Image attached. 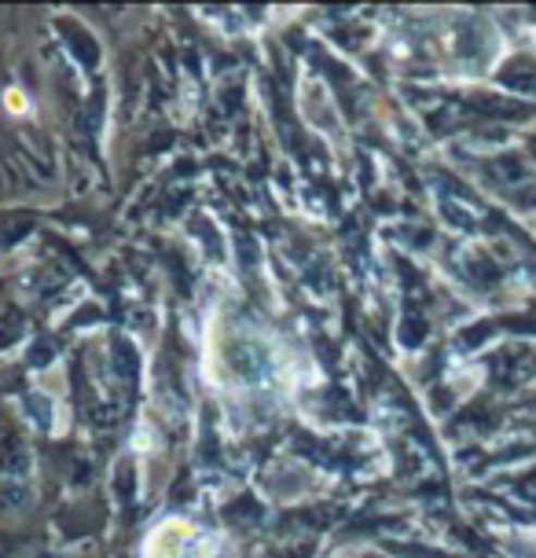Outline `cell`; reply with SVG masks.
<instances>
[{
  "instance_id": "2",
  "label": "cell",
  "mask_w": 536,
  "mask_h": 558,
  "mask_svg": "<svg viewBox=\"0 0 536 558\" xmlns=\"http://www.w3.org/2000/svg\"><path fill=\"white\" fill-rule=\"evenodd\" d=\"M4 104H8V111H26V99H23V93H15V88H12V93H8L4 96Z\"/></svg>"
},
{
  "instance_id": "1",
  "label": "cell",
  "mask_w": 536,
  "mask_h": 558,
  "mask_svg": "<svg viewBox=\"0 0 536 558\" xmlns=\"http://www.w3.org/2000/svg\"><path fill=\"white\" fill-rule=\"evenodd\" d=\"M144 558H228V551L217 533L198 530L184 518H170L147 536Z\"/></svg>"
}]
</instances>
